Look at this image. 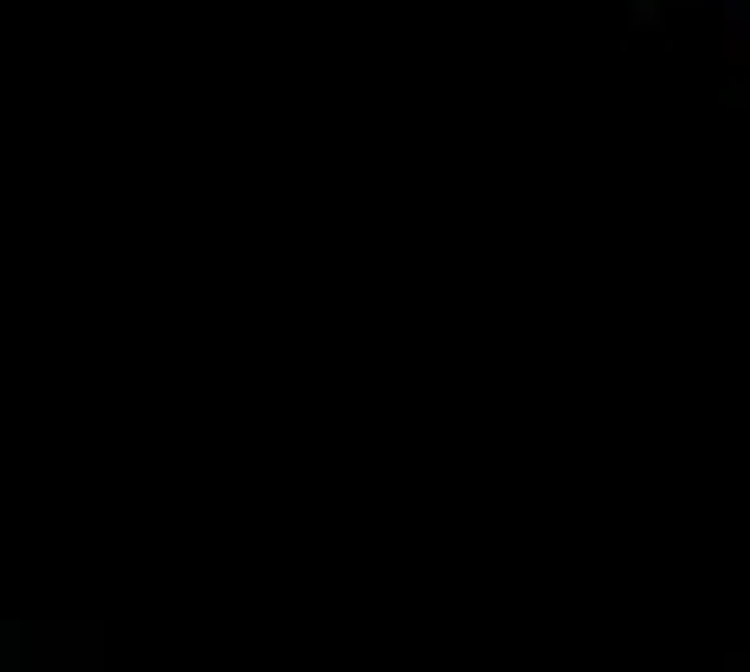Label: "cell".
Listing matches in <instances>:
<instances>
[{
    "mask_svg": "<svg viewBox=\"0 0 750 672\" xmlns=\"http://www.w3.org/2000/svg\"><path fill=\"white\" fill-rule=\"evenodd\" d=\"M705 7H725V0H705Z\"/></svg>",
    "mask_w": 750,
    "mask_h": 672,
    "instance_id": "obj_3",
    "label": "cell"
},
{
    "mask_svg": "<svg viewBox=\"0 0 750 672\" xmlns=\"http://www.w3.org/2000/svg\"><path fill=\"white\" fill-rule=\"evenodd\" d=\"M634 20H641V26H660V0H634Z\"/></svg>",
    "mask_w": 750,
    "mask_h": 672,
    "instance_id": "obj_2",
    "label": "cell"
},
{
    "mask_svg": "<svg viewBox=\"0 0 750 672\" xmlns=\"http://www.w3.org/2000/svg\"><path fill=\"white\" fill-rule=\"evenodd\" d=\"M20 640H26V627H20V621L0 627V672H26V666H20Z\"/></svg>",
    "mask_w": 750,
    "mask_h": 672,
    "instance_id": "obj_1",
    "label": "cell"
}]
</instances>
